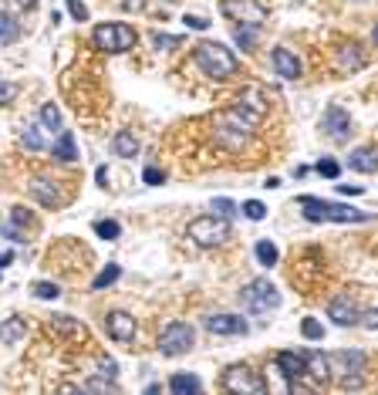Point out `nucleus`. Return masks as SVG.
I'll list each match as a JSON object with an SVG mask.
<instances>
[{"mask_svg":"<svg viewBox=\"0 0 378 395\" xmlns=\"http://www.w3.org/2000/svg\"><path fill=\"white\" fill-rule=\"evenodd\" d=\"M196 64H200V71L209 78H216V81H227L240 71V61L237 55L223 48L220 41H200L196 44Z\"/></svg>","mask_w":378,"mask_h":395,"instance_id":"nucleus-1","label":"nucleus"},{"mask_svg":"<svg viewBox=\"0 0 378 395\" xmlns=\"http://www.w3.org/2000/svg\"><path fill=\"white\" fill-rule=\"evenodd\" d=\"M301 209L311 223H324V220H335V223H368L372 220V213L351 209L344 203H331V200H318V196H301Z\"/></svg>","mask_w":378,"mask_h":395,"instance_id":"nucleus-2","label":"nucleus"},{"mask_svg":"<svg viewBox=\"0 0 378 395\" xmlns=\"http://www.w3.org/2000/svg\"><path fill=\"white\" fill-rule=\"evenodd\" d=\"M186 237L196 247H220V244H227L230 223H227V216H216V213L213 216H196L186 226Z\"/></svg>","mask_w":378,"mask_h":395,"instance_id":"nucleus-3","label":"nucleus"},{"mask_svg":"<svg viewBox=\"0 0 378 395\" xmlns=\"http://www.w3.org/2000/svg\"><path fill=\"white\" fill-rule=\"evenodd\" d=\"M92 41H94V48H102V51L122 55V51H132L139 34H135V27H129V24H98L92 31Z\"/></svg>","mask_w":378,"mask_h":395,"instance_id":"nucleus-4","label":"nucleus"},{"mask_svg":"<svg viewBox=\"0 0 378 395\" xmlns=\"http://www.w3.org/2000/svg\"><path fill=\"white\" fill-rule=\"evenodd\" d=\"M240 301H244L246 311H253V314H264V311L281 307V291L267 281V277H257V281H250L244 291H240Z\"/></svg>","mask_w":378,"mask_h":395,"instance_id":"nucleus-5","label":"nucleus"},{"mask_svg":"<svg viewBox=\"0 0 378 395\" xmlns=\"http://www.w3.org/2000/svg\"><path fill=\"white\" fill-rule=\"evenodd\" d=\"M223 389L233 395H264L267 392L264 378L257 375L253 368H246V365H230L227 372H223Z\"/></svg>","mask_w":378,"mask_h":395,"instance_id":"nucleus-6","label":"nucleus"},{"mask_svg":"<svg viewBox=\"0 0 378 395\" xmlns=\"http://www.w3.org/2000/svg\"><path fill=\"white\" fill-rule=\"evenodd\" d=\"M192 341H196V331L189 328L186 321H172V324H166V331L159 335V352L169 358H179L192 348Z\"/></svg>","mask_w":378,"mask_h":395,"instance_id":"nucleus-7","label":"nucleus"},{"mask_svg":"<svg viewBox=\"0 0 378 395\" xmlns=\"http://www.w3.org/2000/svg\"><path fill=\"white\" fill-rule=\"evenodd\" d=\"M233 112L244 118L250 129H257L260 122H264V115H267V102H264V95L257 92V88H246L240 98H237V105H233Z\"/></svg>","mask_w":378,"mask_h":395,"instance_id":"nucleus-8","label":"nucleus"},{"mask_svg":"<svg viewBox=\"0 0 378 395\" xmlns=\"http://www.w3.org/2000/svg\"><path fill=\"white\" fill-rule=\"evenodd\" d=\"M358 304L351 301V294H338V298H331L328 301V318L335 321L338 328H351V324H358Z\"/></svg>","mask_w":378,"mask_h":395,"instance_id":"nucleus-9","label":"nucleus"},{"mask_svg":"<svg viewBox=\"0 0 378 395\" xmlns=\"http://www.w3.org/2000/svg\"><path fill=\"white\" fill-rule=\"evenodd\" d=\"M321 129L335 139V142H344L348 135H351V115L344 112L341 105H331L328 112H324V118H321Z\"/></svg>","mask_w":378,"mask_h":395,"instance_id":"nucleus-10","label":"nucleus"},{"mask_svg":"<svg viewBox=\"0 0 378 395\" xmlns=\"http://www.w3.org/2000/svg\"><path fill=\"white\" fill-rule=\"evenodd\" d=\"M270 61H274V71H277L284 81H298V78H301V61H298V55H294L290 48H274Z\"/></svg>","mask_w":378,"mask_h":395,"instance_id":"nucleus-11","label":"nucleus"},{"mask_svg":"<svg viewBox=\"0 0 378 395\" xmlns=\"http://www.w3.org/2000/svg\"><path fill=\"white\" fill-rule=\"evenodd\" d=\"M105 328H108V335L115 341H132L135 338V318L132 314H125V311H112L108 318H105Z\"/></svg>","mask_w":378,"mask_h":395,"instance_id":"nucleus-12","label":"nucleus"},{"mask_svg":"<svg viewBox=\"0 0 378 395\" xmlns=\"http://www.w3.org/2000/svg\"><path fill=\"white\" fill-rule=\"evenodd\" d=\"M209 335H246V321L240 314H213L206 318Z\"/></svg>","mask_w":378,"mask_h":395,"instance_id":"nucleus-13","label":"nucleus"},{"mask_svg":"<svg viewBox=\"0 0 378 395\" xmlns=\"http://www.w3.org/2000/svg\"><path fill=\"white\" fill-rule=\"evenodd\" d=\"M331 365H341V372L338 375H361L365 368H368V358H365V352H338V355H331L328 358Z\"/></svg>","mask_w":378,"mask_h":395,"instance_id":"nucleus-14","label":"nucleus"},{"mask_svg":"<svg viewBox=\"0 0 378 395\" xmlns=\"http://www.w3.org/2000/svg\"><path fill=\"white\" fill-rule=\"evenodd\" d=\"M277 372H281L287 382H294V378H304V355L301 352H281L277 355Z\"/></svg>","mask_w":378,"mask_h":395,"instance_id":"nucleus-15","label":"nucleus"},{"mask_svg":"<svg viewBox=\"0 0 378 395\" xmlns=\"http://www.w3.org/2000/svg\"><path fill=\"white\" fill-rule=\"evenodd\" d=\"M301 355H304V372H307V375H314L318 382H324V378L331 375V361H328L324 352H314V348H311V352H301Z\"/></svg>","mask_w":378,"mask_h":395,"instance_id":"nucleus-16","label":"nucleus"},{"mask_svg":"<svg viewBox=\"0 0 378 395\" xmlns=\"http://www.w3.org/2000/svg\"><path fill=\"white\" fill-rule=\"evenodd\" d=\"M348 166L355 172H365V176H372V172L378 169V155L372 146H361V149H355L351 155H348Z\"/></svg>","mask_w":378,"mask_h":395,"instance_id":"nucleus-17","label":"nucleus"},{"mask_svg":"<svg viewBox=\"0 0 378 395\" xmlns=\"http://www.w3.org/2000/svg\"><path fill=\"white\" fill-rule=\"evenodd\" d=\"M31 193L38 196L44 207H64L68 203V196L57 193V186H48V179H31Z\"/></svg>","mask_w":378,"mask_h":395,"instance_id":"nucleus-18","label":"nucleus"},{"mask_svg":"<svg viewBox=\"0 0 378 395\" xmlns=\"http://www.w3.org/2000/svg\"><path fill=\"white\" fill-rule=\"evenodd\" d=\"M112 146H115V155H122V159H135V155H139V139H135L129 129L115 132Z\"/></svg>","mask_w":378,"mask_h":395,"instance_id":"nucleus-19","label":"nucleus"},{"mask_svg":"<svg viewBox=\"0 0 378 395\" xmlns=\"http://www.w3.org/2000/svg\"><path fill=\"white\" fill-rule=\"evenodd\" d=\"M51 152H55V155H57V159H61V162H75V159H78L75 135H71V132H68V129H61V132H57V142H55V146H51Z\"/></svg>","mask_w":378,"mask_h":395,"instance_id":"nucleus-20","label":"nucleus"},{"mask_svg":"<svg viewBox=\"0 0 378 395\" xmlns=\"http://www.w3.org/2000/svg\"><path fill=\"white\" fill-rule=\"evenodd\" d=\"M27 335V321L24 318H7L0 324V345H18Z\"/></svg>","mask_w":378,"mask_h":395,"instance_id":"nucleus-21","label":"nucleus"},{"mask_svg":"<svg viewBox=\"0 0 378 395\" xmlns=\"http://www.w3.org/2000/svg\"><path fill=\"white\" fill-rule=\"evenodd\" d=\"M169 392L176 395H189V392H203V382L196 375H186V372H176L169 378Z\"/></svg>","mask_w":378,"mask_h":395,"instance_id":"nucleus-22","label":"nucleus"},{"mask_svg":"<svg viewBox=\"0 0 378 395\" xmlns=\"http://www.w3.org/2000/svg\"><path fill=\"white\" fill-rule=\"evenodd\" d=\"M358 68H365V57L358 55V48H355V44H351V48H341V51H338V71H341V75L358 71Z\"/></svg>","mask_w":378,"mask_h":395,"instance_id":"nucleus-23","label":"nucleus"},{"mask_svg":"<svg viewBox=\"0 0 378 395\" xmlns=\"http://www.w3.org/2000/svg\"><path fill=\"white\" fill-rule=\"evenodd\" d=\"M20 38V24L14 20V14L0 11V44H14Z\"/></svg>","mask_w":378,"mask_h":395,"instance_id":"nucleus-24","label":"nucleus"},{"mask_svg":"<svg viewBox=\"0 0 378 395\" xmlns=\"http://www.w3.org/2000/svg\"><path fill=\"white\" fill-rule=\"evenodd\" d=\"M253 254H257V261L264 263V267H274V263L281 261V250L270 244V240H260V244L253 247Z\"/></svg>","mask_w":378,"mask_h":395,"instance_id":"nucleus-25","label":"nucleus"},{"mask_svg":"<svg viewBox=\"0 0 378 395\" xmlns=\"http://www.w3.org/2000/svg\"><path fill=\"white\" fill-rule=\"evenodd\" d=\"M41 125L48 132H61V112L55 109V102H48V105L41 109Z\"/></svg>","mask_w":378,"mask_h":395,"instance_id":"nucleus-26","label":"nucleus"},{"mask_svg":"<svg viewBox=\"0 0 378 395\" xmlns=\"http://www.w3.org/2000/svg\"><path fill=\"white\" fill-rule=\"evenodd\" d=\"M233 38H237V44H240L244 51H250V48L257 44V24H240Z\"/></svg>","mask_w":378,"mask_h":395,"instance_id":"nucleus-27","label":"nucleus"},{"mask_svg":"<svg viewBox=\"0 0 378 395\" xmlns=\"http://www.w3.org/2000/svg\"><path fill=\"white\" fill-rule=\"evenodd\" d=\"M51 331H61V335H81L85 338V324H78L71 318H51Z\"/></svg>","mask_w":378,"mask_h":395,"instance_id":"nucleus-28","label":"nucleus"},{"mask_svg":"<svg viewBox=\"0 0 378 395\" xmlns=\"http://www.w3.org/2000/svg\"><path fill=\"white\" fill-rule=\"evenodd\" d=\"M118 277H122V267H118V263H108V267H105V270H102V274H98V277L92 281V287H94V291H102V287L115 284Z\"/></svg>","mask_w":378,"mask_h":395,"instance_id":"nucleus-29","label":"nucleus"},{"mask_svg":"<svg viewBox=\"0 0 378 395\" xmlns=\"http://www.w3.org/2000/svg\"><path fill=\"white\" fill-rule=\"evenodd\" d=\"M81 392H122V389L115 385V378L98 375V378H92V382H85V385H81Z\"/></svg>","mask_w":378,"mask_h":395,"instance_id":"nucleus-30","label":"nucleus"},{"mask_svg":"<svg viewBox=\"0 0 378 395\" xmlns=\"http://www.w3.org/2000/svg\"><path fill=\"white\" fill-rule=\"evenodd\" d=\"M301 335H304L307 341H321V338H324L321 321H318V318H304V321H301Z\"/></svg>","mask_w":378,"mask_h":395,"instance_id":"nucleus-31","label":"nucleus"},{"mask_svg":"<svg viewBox=\"0 0 378 395\" xmlns=\"http://www.w3.org/2000/svg\"><path fill=\"white\" fill-rule=\"evenodd\" d=\"M94 233H98L102 240H118L122 226L115 223V220H98V223H94Z\"/></svg>","mask_w":378,"mask_h":395,"instance_id":"nucleus-32","label":"nucleus"},{"mask_svg":"<svg viewBox=\"0 0 378 395\" xmlns=\"http://www.w3.org/2000/svg\"><path fill=\"white\" fill-rule=\"evenodd\" d=\"M31 291H34V298H41V301H55L57 294H61V287H57V284H51V281H38L34 287H31Z\"/></svg>","mask_w":378,"mask_h":395,"instance_id":"nucleus-33","label":"nucleus"},{"mask_svg":"<svg viewBox=\"0 0 378 395\" xmlns=\"http://www.w3.org/2000/svg\"><path fill=\"white\" fill-rule=\"evenodd\" d=\"M20 142H24V146H27L31 152H41V149H44V139H41V132H38V129H24Z\"/></svg>","mask_w":378,"mask_h":395,"instance_id":"nucleus-34","label":"nucleus"},{"mask_svg":"<svg viewBox=\"0 0 378 395\" xmlns=\"http://www.w3.org/2000/svg\"><path fill=\"white\" fill-rule=\"evenodd\" d=\"M318 172H321L324 179H338V176H341V166L335 162V159H331V155H324L321 162H318Z\"/></svg>","mask_w":378,"mask_h":395,"instance_id":"nucleus-35","label":"nucleus"},{"mask_svg":"<svg viewBox=\"0 0 378 395\" xmlns=\"http://www.w3.org/2000/svg\"><path fill=\"white\" fill-rule=\"evenodd\" d=\"M98 375H105V378H115L118 375V361L108 355H98Z\"/></svg>","mask_w":378,"mask_h":395,"instance_id":"nucleus-36","label":"nucleus"},{"mask_svg":"<svg viewBox=\"0 0 378 395\" xmlns=\"http://www.w3.org/2000/svg\"><path fill=\"white\" fill-rule=\"evenodd\" d=\"M213 209H216V216H233V213H237V203L227 200V196H220V200H213Z\"/></svg>","mask_w":378,"mask_h":395,"instance_id":"nucleus-37","label":"nucleus"},{"mask_svg":"<svg viewBox=\"0 0 378 395\" xmlns=\"http://www.w3.org/2000/svg\"><path fill=\"white\" fill-rule=\"evenodd\" d=\"M244 213L250 216V220H264V216H267V207L260 203V200H250V203H244Z\"/></svg>","mask_w":378,"mask_h":395,"instance_id":"nucleus-38","label":"nucleus"},{"mask_svg":"<svg viewBox=\"0 0 378 395\" xmlns=\"http://www.w3.org/2000/svg\"><path fill=\"white\" fill-rule=\"evenodd\" d=\"M142 179H146L149 186H162V183H166V172H159L155 166H149V169L142 172Z\"/></svg>","mask_w":378,"mask_h":395,"instance_id":"nucleus-39","label":"nucleus"},{"mask_svg":"<svg viewBox=\"0 0 378 395\" xmlns=\"http://www.w3.org/2000/svg\"><path fill=\"white\" fill-rule=\"evenodd\" d=\"M0 233H4V237H10V240H18V244H24V240H27V237L20 233L18 223H0Z\"/></svg>","mask_w":378,"mask_h":395,"instance_id":"nucleus-40","label":"nucleus"},{"mask_svg":"<svg viewBox=\"0 0 378 395\" xmlns=\"http://www.w3.org/2000/svg\"><path fill=\"white\" fill-rule=\"evenodd\" d=\"M14 98H18V85L0 81V105H7V102H14Z\"/></svg>","mask_w":378,"mask_h":395,"instance_id":"nucleus-41","label":"nucleus"},{"mask_svg":"<svg viewBox=\"0 0 378 395\" xmlns=\"http://www.w3.org/2000/svg\"><path fill=\"white\" fill-rule=\"evenodd\" d=\"M183 24H186L189 31H206V27H209V20L206 18H196V14H186V18H183Z\"/></svg>","mask_w":378,"mask_h":395,"instance_id":"nucleus-42","label":"nucleus"},{"mask_svg":"<svg viewBox=\"0 0 378 395\" xmlns=\"http://www.w3.org/2000/svg\"><path fill=\"white\" fill-rule=\"evenodd\" d=\"M68 11H71L75 20H88V7H85L81 0H68Z\"/></svg>","mask_w":378,"mask_h":395,"instance_id":"nucleus-43","label":"nucleus"},{"mask_svg":"<svg viewBox=\"0 0 378 395\" xmlns=\"http://www.w3.org/2000/svg\"><path fill=\"white\" fill-rule=\"evenodd\" d=\"M155 48H176L179 44V38H172V34H155Z\"/></svg>","mask_w":378,"mask_h":395,"instance_id":"nucleus-44","label":"nucleus"},{"mask_svg":"<svg viewBox=\"0 0 378 395\" xmlns=\"http://www.w3.org/2000/svg\"><path fill=\"white\" fill-rule=\"evenodd\" d=\"M358 318H361V324H365V328H372V331L378 328V311H365V314H358Z\"/></svg>","mask_w":378,"mask_h":395,"instance_id":"nucleus-45","label":"nucleus"},{"mask_svg":"<svg viewBox=\"0 0 378 395\" xmlns=\"http://www.w3.org/2000/svg\"><path fill=\"white\" fill-rule=\"evenodd\" d=\"M341 193H344V196H361L365 189H361V186H341Z\"/></svg>","mask_w":378,"mask_h":395,"instance_id":"nucleus-46","label":"nucleus"},{"mask_svg":"<svg viewBox=\"0 0 378 395\" xmlns=\"http://www.w3.org/2000/svg\"><path fill=\"white\" fill-rule=\"evenodd\" d=\"M94 176H98V183H102V186L108 183V169H105V166H98V172H94Z\"/></svg>","mask_w":378,"mask_h":395,"instance_id":"nucleus-47","label":"nucleus"},{"mask_svg":"<svg viewBox=\"0 0 378 395\" xmlns=\"http://www.w3.org/2000/svg\"><path fill=\"white\" fill-rule=\"evenodd\" d=\"M122 7H125V11H139V7H142V0H125Z\"/></svg>","mask_w":378,"mask_h":395,"instance_id":"nucleus-48","label":"nucleus"},{"mask_svg":"<svg viewBox=\"0 0 378 395\" xmlns=\"http://www.w3.org/2000/svg\"><path fill=\"white\" fill-rule=\"evenodd\" d=\"M7 263H14V254H4V257H0V270H4Z\"/></svg>","mask_w":378,"mask_h":395,"instance_id":"nucleus-49","label":"nucleus"},{"mask_svg":"<svg viewBox=\"0 0 378 395\" xmlns=\"http://www.w3.org/2000/svg\"><path fill=\"white\" fill-rule=\"evenodd\" d=\"M20 7H27V11H31V7H38V0H18Z\"/></svg>","mask_w":378,"mask_h":395,"instance_id":"nucleus-50","label":"nucleus"}]
</instances>
